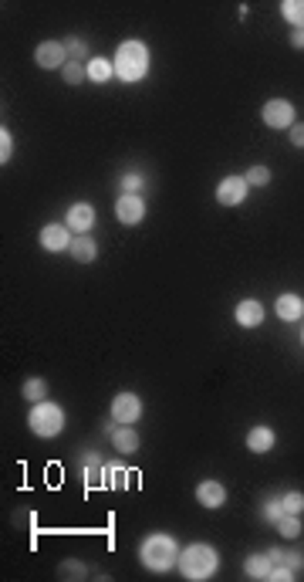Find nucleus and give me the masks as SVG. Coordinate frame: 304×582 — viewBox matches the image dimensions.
I'll return each instance as SVG.
<instances>
[{"label": "nucleus", "mask_w": 304, "mask_h": 582, "mask_svg": "<svg viewBox=\"0 0 304 582\" xmlns=\"http://www.w3.org/2000/svg\"><path fill=\"white\" fill-rule=\"evenodd\" d=\"M115 75L122 78V82H142L146 75H149V48L146 41H122L119 44V51H115Z\"/></svg>", "instance_id": "nucleus-1"}, {"label": "nucleus", "mask_w": 304, "mask_h": 582, "mask_svg": "<svg viewBox=\"0 0 304 582\" xmlns=\"http://www.w3.org/2000/svg\"><path fill=\"white\" fill-rule=\"evenodd\" d=\"M139 559L149 572H169L180 562V545H176L173 535H149L139 545Z\"/></svg>", "instance_id": "nucleus-2"}, {"label": "nucleus", "mask_w": 304, "mask_h": 582, "mask_svg": "<svg viewBox=\"0 0 304 582\" xmlns=\"http://www.w3.org/2000/svg\"><path fill=\"white\" fill-rule=\"evenodd\" d=\"M176 568L183 572V579L190 582H203L210 579L213 572H217V549L213 545H203V541H196V545H186L180 552V562Z\"/></svg>", "instance_id": "nucleus-3"}, {"label": "nucleus", "mask_w": 304, "mask_h": 582, "mask_svg": "<svg viewBox=\"0 0 304 582\" xmlns=\"http://www.w3.org/2000/svg\"><path fill=\"white\" fill-rule=\"evenodd\" d=\"M28 427L38 437H58L65 430V410L55 406V403H34L28 413Z\"/></svg>", "instance_id": "nucleus-4"}, {"label": "nucleus", "mask_w": 304, "mask_h": 582, "mask_svg": "<svg viewBox=\"0 0 304 582\" xmlns=\"http://www.w3.org/2000/svg\"><path fill=\"white\" fill-rule=\"evenodd\" d=\"M139 416H142V400H139L136 393H119V396L112 400V420H115V423L132 427Z\"/></svg>", "instance_id": "nucleus-5"}, {"label": "nucleus", "mask_w": 304, "mask_h": 582, "mask_svg": "<svg viewBox=\"0 0 304 582\" xmlns=\"http://www.w3.org/2000/svg\"><path fill=\"white\" fill-rule=\"evenodd\" d=\"M261 115L271 129H291V125H294V105H291L288 98H271V102H264Z\"/></svg>", "instance_id": "nucleus-6"}, {"label": "nucleus", "mask_w": 304, "mask_h": 582, "mask_svg": "<svg viewBox=\"0 0 304 582\" xmlns=\"http://www.w3.org/2000/svg\"><path fill=\"white\" fill-rule=\"evenodd\" d=\"M34 61H38L41 68H48V71L65 68V65H68V51H65V41H44V44H38V51H34Z\"/></svg>", "instance_id": "nucleus-7"}, {"label": "nucleus", "mask_w": 304, "mask_h": 582, "mask_svg": "<svg viewBox=\"0 0 304 582\" xmlns=\"http://www.w3.org/2000/svg\"><path fill=\"white\" fill-rule=\"evenodd\" d=\"M244 196H247V180L244 176H223L220 186H217V203L220 207H237V203H244Z\"/></svg>", "instance_id": "nucleus-8"}, {"label": "nucleus", "mask_w": 304, "mask_h": 582, "mask_svg": "<svg viewBox=\"0 0 304 582\" xmlns=\"http://www.w3.org/2000/svg\"><path fill=\"white\" fill-rule=\"evenodd\" d=\"M115 217L122 223H142V217H146V200L139 194H122L119 196V203H115Z\"/></svg>", "instance_id": "nucleus-9"}, {"label": "nucleus", "mask_w": 304, "mask_h": 582, "mask_svg": "<svg viewBox=\"0 0 304 582\" xmlns=\"http://www.w3.org/2000/svg\"><path fill=\"white\" fill-rule=\"evenodd\" d=\"M71 227H61V223H48L41 231V248L44 250H51V254H58V250H68L71 248Z\"/></svg>", "instance_id": "nucleus-10"}, {"label": "nucleus", "mask_w": 304, "mask_h": 582, "mask_svg": "<svg viewBox=\"0 0 304 582\" xmlns=\"http://www.w3.org/2000/svg\"><path fill=\"white\" fill-rule=\"evenodd\" d=\"M68 227L75 234H88L92 227H95V207L92 203H75L68 210Z\"/></svg>", "instance_id": "nucleus-11"}, {"label": "nucleus", "mask_w": 304, "mask_h": 582, "mask_svg": "<svg viewBox=\"0 0 304 582\" xmlns=\"http://www.w3.org/2000/svg\"><path fill=\"white\" fill-rule=\"evenodd\" d=\"M196 501L203 504V508H223V501H227V487L220 481H203V485L196 487Z\"/></svg>", "instance_id": "nucleus-12"}, {"label": "nucleus", "mask_w": 304, "mask_h": 582, "mask_svg": "<svg viewBox=\"0 0 304 582\" xmlns=\"http://www.w3.org/2000/svg\"><path fill=\"white\" fill-rule=\"evenodd\" d=\"M274 444H277V437H274V430L271 427H250V433H247V450L250 454H267Z\"/></svg>", "instance_id": "nucleus-13"}, {"label": "nucleus", "mask_w": 304, "mask_h": 582, "mask_svg": "<svg viewBox=\"0 0 304 582\" xmlns=\"http://www.w3.org/2000/svg\"><path fill=\"white\" fill-rule=\"evenodd\" d=\"M71 258L78 264H92L98 258V244H95V237H88V234H78L75 240H71Z\"/></svg>", "instance_id": "nucleus-14"}, {"label": "nucleus", "mask_w": 304, "mask_h": 582, "mask_svg": "<svg viewBox=\"0 0 304 582\" xmlns=\"http://www.w3.org/2000/svg\"><path fill=\"white\" fill-rule=\"evenodd\" d=\"M261 322H264V305L261 302L247 298V302L237 305V325H244V329H257Z\"/></svg>", "instance_id": "nucleus-15"}, {"label": "nucleus", "mask_w": 304, "mask_h": 582, "mask_svg": "<svg viewBox=\"0 0 304 582\" xmlns=\"http://www.w3.org/2000/svg\"><path fill=\"white\" fill-rule=\"evenodd\" d=\"M274 308H277V319L281 322H298L304 315V302L298 295H281Z\"/></svg>", "instance_id": "nucleus-16"}, {"label": "nucleus", "mask_w": 304, "mask_h": 582, "mask_svg": "<svg viewBox=\"0 0 304 582\" xmlns=\"http://www.w3.org/2000/svg\"><path fill=\"white\" fill-rule=\"evenodd\" d=\"M112 444H115V450H119V454H136V450H139V433L132 427H125V423H122V427L112 430Z\"/></svg>", "instance_id": "nucleus-17"}, {"label": "nucleus", "mask_w": 304, "mask_h": 582, "mask_svg": "<svg viewBox=\"0 0 304 582\" xmlns=\"http://www.w3.org/2000/svg\"><path fill=\"white\" fill-rule=\"evenodd\" d=\"M247 576L250 579H271V572H274V562H271V555L261 552V555H250L247 559Z\"/></svg>", "instance_id": "nucleus-18"}, {"label": "nucleus", "mask_w": 304, "mask_h": 582, "mask_svg": "<svg viewBox=\"0 0 304 582\" xmlns=\"http://www.w3.org/2000/svg\"><path fill=\"white\" fill-rule=\"evenodd\" d=\"M112 75H115V65H112L109 58H92V61H88V82L105 85Z\"/></svg>", "instance_id": "nucleus-19"}, {"label": "nucleus", "mask_w": 304, "mask_h": 582, "mask_svg": "<svg viewBox=\"0 0 304 582\" xmlns=\"http://www.w3.org/2000/svg\"><path fill=\"white\" fill-rule=\"evenodd\" d=\"M85 485L88 487L105 485V464H102L98 454H88V457H85Z\"/></svg>", "instance_id": "nucleus-20"}, {"label": "nucleus", "mask_w": 304, "mask_h": 582, "mask_svg": "<svg viewBox=\"0 0 304 582\" xmlns=\"http://www.w3.org/2000/svg\"><path fill=\"white\" fill-rule=\"evenodd\" d=\"M281 14H284V21L294 24V31H304V0H284Z\"/></svg>", "instance_id": "nucleus-21"}, {"label": "nucleus", "mask_w": 304, "mask_h": 582, "mask_svg": "<svg viewBox=\"0 0 304 582\" xmlns=\"http://www.w3.org/2000/svg\"><path fill=\"white\" fill-rule=\"evenodd\" d=\"M277 531H281L284 539H298V535H301V518L284 512L281 518H277Z\"/></svg>", "instance_id": "nucleus-22"}, {"label": "nucleus", "mask_w": 304, "mask_h": 582, "mask_svg": "<svg viewBox=\"0 0 304 582\" xmlns=\"http://www.w3.org/2000/svg\"><path fill=\"white\" fill-rule=\"evenodd\" d=\"M44 396H48V383H44L41 376H34V379H28V383H24V400L44 403Z\"/></svg>", "instance_id": "nucleus-23"}, {"label": "nucleus", "mask_w": 304, "mask_h": 582, "mask_svg": "<svg viewBox=\"0 0 304 582\" xmlns=\"http://www.w3.org/2000/svg\"><path fill=\"white\" fill-rule=\"evenodd\" d=\"M61 78H65V85H82L85 78H88V68H85L82 61H68V65L61 68Z\"/></svg>", "instance_id": "nucleus-24"}, {"label": "nucleus", "mask_w": 304, "mask_h": 582, "mask_svg": "<svg viewBox=\"0 0 304 582\" xmlns=\"http://www.w3.org/2000/svg\"><path fill=\"white\" fill-rule=\"evenodd\" d=\"M244 180H247V186H267V183H271V169L267 166H250Z\"/></svg>", "instance_id": "nucleus-25"}, {"label": "nucleus", "mask_w": 304, "mask_h": 582, "mask_svg": "<svg viewBox=\"0 0 304 582\" xmlns=\"http://www.w3.org/2000/svg\"><path fill=\"white\" fill-rule=\"evenodd\" d=\"M281 504H284V512L288 514H301L304 512V494L301 491H288V494L281 498Z\"/></svg>", "instance_id": "nucleus-26"}, {"label": "nucleus", "mask_w": 304, "mask_h": 582, "mask_svg": "<svg viewBox=\"0 0 304 582\" xmlns=\"http://www.w3.org/2000/svg\"><path fill=\"white\" fill-rule=\"evenodd\" d=\"M105 485L122 491V487L129 485V471H125V467H105Z\"/></svg>", "instance_id": "nucleus-27"}, {"label": "nucleus", "mask_w": 304, "mask_h": 582, "mask_svg": "<svg viewBox=\"0 0 304 582\" xmlns=\"http://www.w3.org/2000/svg\"><path fill=\"white\" fill-rule=\"evenodd\" d=\"M65 51H68V58H71V61H82V58H85V51H88V44H85L82 38H78V34H71L68 41H65Z\"/></svg>", "instance_id": "nucleus-28"}, {"label": "nucleus", "mask_w": 304, "mask_h": 582, "mask_svg": "<svg viewBox=\"0 0 304 582\" xmlns=\"http://www.w3.org/2000/svg\"><path fill=\"white\" fill-rule=\"evenodd\" d=\"M281 514H284V504H281L277 498H267V501H264V518H267L271 525H277V518H281Z\"/></svg>", "instance_id": "nucleus-29"}, {"label": "nucleus", "mask_w": 304, "mask_h": 582, "mask_svg": "<svg viewBox=\"0 0 304 582\" xmlns=\"http://www.w3.org/2000/svg\"><path fill=\"white\" fill-rule=\"evenodd\" d=\"M11 156H14V139L7 129H0V163H11Z\"/></svg>", "instance_id": "nucleus-30"}, {"label": "nucleus", "mask_w": 304, "mask_h": 582, "mask_svg": "<svg viewBox=\"0 0 304 582\" xmlns=\"http://www.w3.org/2000/svg\"><path fill=\"white\" fill-rule=\"evenodd\" d=\"M122 190H125V194H139V190H142V176H139V173H125V176H122Z\"/></svg>", "instance_id": "nucleus-31"}, {"label": "nucleus", "mask_w": 304, "mask_h": 582, "mask_svg": "<svg viewBox=\"0 0 304 582\" xmlns=\"http://www.w3.org/2000/svg\"><path fill=\"white\" fill-rule=\"evenodd\" d=\"M271 579H274V582H291V579H294V568L281 562V566H274V572H271Z\"/></svg>", "instance_id": "nucleus-32"}, {"label": "nucleus", "mask_w": 304, "mask_h": 582, "mask_svg": "<svg viewBox=\"0 0 304 582\" xmlns=\"http://www.w3.org/2000/svg\"><path fill=\"white\" fill-rule=\"evenodd\" d=\"M284 566H291L298 572V568H304V555L298 552V549H291V552H284Z\"/></svg>", "instance_id": "nucleus-33"}, {"label": "nucleus", "mask_w": 304, "mask_h": 582, "mask_svg": "<svg viewBox=\"0 0 304 582\" xmlns=\"http://www.w3.org/2000/svg\"><path fill=\"white\" fill-rule=\"evenodd\" d=\"M291 142H294V146H298V149H304V122L291 125Z\"/></svg>", "instance_id": "nucleus-34"}, {"label": "nucleus", "mask_w": 304, "mask_h": 582, "mask_svg": "<svg viewBox=\"0 0 304 582\" xmlns=\"http://www.w3.org/2000/svg\"><path fill=\"white\" fill-rule=\"evenodd\" d=\"M61 576H88L78 562H68V566H61Z\"/></svg>", "instance_id": "nucleus-35"}, {"label": "nucleus", "mask_w": 304, "mask_h": 582, "mask_svg": "<svg viewBox=\"0 0 304 582\" xmlns=\"http://www.w3.org/2000/svg\"><path fill=\"white\" fill-rule=\"evenodd\" d=\"M291 44H294L298 51H304V31H291Z\"/></svg>", "instance_id": "nucleus-36"}, {"label": "nucleus", "mask_w": 304, "mask_h": 582, "mask_svg": "<svg viewBox=\"0 0 304 582\" xmlns=\"http://www.w3.org/2000/svg\"><path fill=\"white\" fill-rule=\"evenodd\" d=\"M267 555H271V562H274V566H281V562H284V552H281V549H271Z\"/></svg>", "instance_id": "nucleus-37"}]
</instances>
